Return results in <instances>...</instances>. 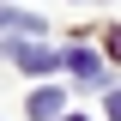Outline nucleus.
I'll return each instance as SVG.
<instances>
[{"mask_svg":"<svg viewBox=\"0 0 121 121\" xmlns=\"http://www.w3.org/2000/svg\"><path fill=\"white\" fill-rule=\"evenodd\" d=\"M0 55L12 60V67H24V73H48V67H60V55H48L43 43H24V36H18V43H6Z\"/></svg>","mask_w":121,"mask_h":121,"instance_id":"nucleus-1","label":"nucleus"},{"mask_svg":"<svg viewBox=\"0 0 121 121\" xmlns=\"http://www.w3.org/2000/svg\"><path fill=\"white\" fill-rule=\"evenodd\" d=\"M60 109H67L60 91H36V97H30V115H36V121H60Z\"/></svg>","mask_w":121,"mask_h":121,"instance_id":"nucleus-3","label":"nucleus"},{"mask_svg":"<svg viewBox=\"0 0 121 121\" xmlns=\"http://www.w3.org/2000/svg\"><path fill=\"white\" fill-rule=\"evenodd\" d=\"M109 55H115V60H121V24H115V30H109Z\"/></svg>","mask_w":121,"mask_h":121,"instance_id":"nucleus-5","label":"nucleus"},{"mask_svg":"<svg viewBox=\"0 0 121 121\" xmlns=\"http://www.w3.org/2000/svg\"><path fill=\"white\" fill-rule=\"evenodd\" d=\"M73 121H79V115H73Z\"/></svg>","mask_w":121,"mask_h":121,"instance_id":"nucleus-6","label":"nucleus"},{"mask_svg":"<svg viewBox=\"0 0 121 121\" xmlns=\"http://www.w3.org/2000/svg\"><path fill=\"white\" fill-rule=\"evenodd\" d=\"M109 121H121V91H109Z\"/></svg>","mask_w":121,"mask_h":121,"instance_id":"nucleus-4","label":"nucleus"},{"mask_svg":"<svg viewBox=\"0 0 121 121\" xmlns=\"http://www.w3.org/2000/svg\"><path fill=\"white\" fill-rule=\"evenodd\" d=\"M67 60V67H73V79H85V85H97V79H103V60L91 55V48H73V55H60Z\"/></svg>","mask_w":121,"mask_h":121,"instance_id":"nucleus-2","label":"nucleus"}]
</instances>
